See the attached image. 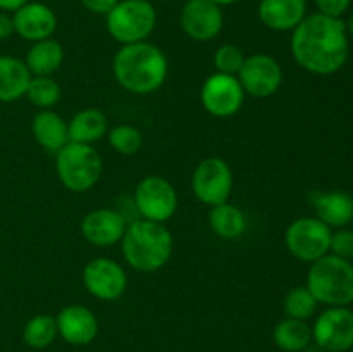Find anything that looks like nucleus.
<instances>
[{
	"label": "nucleus",
	"instance_id": "nucleus-1",
	"mask_svg": "<svg viewBox=\"0 0 353 352\" xmlns=\"http://www.w3.org/2000/svg\"><path fill=\"white\" fill-rule=\"evenodd\" d=\"M292 55L296 64L312 75H334L348 59V35L345 21L316 12L303 17L293 30Z\"/></svg>",
	"mask_w": 353,
	"mask_h": 352
},
{
	"label": "nucleus",
	"instance_id": "nucleus-2",
	"mask_svg": "<svg viewBox=\"0 0 353 352\" xmlns=\"http://www.w3.org/2000/svg\"><path fill=\"white\" fill-rule=\"evenodd\" d=\"M112 72L121 88L137 95H148L164 85L169 62L157 45L138 41L121 45L112 59Z\"/></svg>",
	"mask_w": 353,
	"mask_h": 352
},
{
	"label": "nucleus",
	"instance_id": "nucleus-3",
	"mask_svg": "<svg viewBox=\"0 0 353 352\" xmlns=\"http://www.w3.org/2000/svg\"><path fill=\"white\" fill-rule=\"evenodd\" d=\"M121 248L131 268L140 273H155L171 259L174 238L165 223L137 219L128 224Z\"/></svg>",
	"mask_w": 353,
	"mask_h": 352
},
{
	"label": "nucleus",
	"instance_id": "nucleus-4",
	"mask_svg": "<svg viewBox=\"0 0 353 352\" xmlns=\"http://www.w3.org/2000/svg\"><path fill=\"white\" fill-rule=\"evenodd\" d=\"M307 289L319 304L347 307L353 302V264L333 254L323 255L310 264Z\"/></svg>",
	"mask_w": 353,
	"mask_h": 352
},
{
	"label": "nucleus",
	"instance_id": "nucleus-5",
	"mask_svg": "<svg viewBox=\"0 0 353 352\" xmlns=\"http://www.w3.org/2000/svg\"><path fill=\"white\" fill-rule=\"evenodd\" d=\"M102 157L93 145L69 141L55 154L59 182L74 193L92 190L102 176Z\"/></svg>",
	"mask_w": 353,
	"mask_h": 352
},
{
	"label": "nucleus",
	"instance_id": "nucleus-6",
	"mask_svg": "<svg viewBox=\"0 0 353 352\" xmlns=\"http://www.w3.org/2000/svg\"><path fill=\"white\" fill-rule=\"evenodd\" d=\"M157 24V10L148 0H119L105 16L110 37L121 45L147 41Z\"/></svg>",
	"mask_w": 353,
	"mask_h": 352
},
{
	"label": "nucleus",
	"instance_id": "nucleus-7",
	"mask_svg": "<svg viewBox=\"0 0 353 352\" xmlns=\"http://www.w3.org/2000/svg\"><path fill=\"white\" fill-rule=\"evenodd\" d=\"M134 207L141 219L165 223L178 209V193L169 179L159 175H148L134 188Z\"/></svg>",
	"mask_w": 353,
	"mask_h": 352
},
{
	"label": "nucleus",
	"instance_id": "nucleus-8",
	"mask_svg": "<svg viewBox=\"0 0 353 352\" xmlns=\"http://www.w3.org/2000/svg\"><path fill=\"white\" fill-rule=\"evenodd\" d=\"M331 233V228L317 217H299L286 228L285 244L293 257L312 264L330 254Z\"/></svg>",
	"mask_w": 353,
	"mask_h": 352
},
{
	"label": "nucleus",
	"instance_id": "nucleus-9",
	"mask_svg": "<svg viewBox=\"0 0 353 352\" xmlns=\"http://www.w3.org/2000/svg\"><path fill=\"white\" fill-rule=\"evenodd\" d=\"M196 200L214 207L230 200L233 192V171L223 157H207L199 162L192 176Z\"/></svg>",
	"mask_w": 353,
	"mask_h": 352
},
{
	"label": "nucleus",
	"instance_id": "nucleus-10",
	"mask_svg": "<svg viewBox=\"0 0 353 352\" xmlns=\"http://www.w3.org/2000/svg\"><path fill=\"white\" fill-rule=\"evenodd\" d=\"M200 102L210 116L231 117L243 107L245 90L236 76L214 72L200 88Z\"/></svg>",
	"mask_w": 353,
	"mask_h": 352
},
{
	"label": "nucleus",
	"instance_id": "nucleus-11",
	"mask_svg": "<svg viewBox=\"0 0 353 352\" xmlns=\"http://www.w3.org/2000/svg\"><path fill=\"white\" fill-rule=\"evenodd\" d=\"M236 78L243 86L245 95L254 99H269L281 88L283 68L272 55L254 54L245 57Z\"/></svg>",
	"mask_w": 353,
	"mask_h": 352
},
{
	"label": "nucleus",
	"instance_id": "nucleus-12",
	"mask_svg": "<svg viewBox=\"0 0 353 352\" xmlns=\"http://www.w3.org/2000/svg\"><path fill=\"white\" fill-rule=\"evenodd\" d=\"M86 292L99 300H117L128 286V275L123 266L110 257L92 259L83 269Z\"/></svg>",
	"mask_w": 353,
	"mask_h": 352
},
{
	"label": "nucleus",
	"instance_id": "nucleus-13",
	"mask_svg": "<svg viewBox=\"0 0 353 352\" xmlns=\"http://www.w3.org/2000/svg\"><path fill=\"white\" fill-rule=\"evenodd\" d=\"M312 340L326 352H347L353 347V311L330 307L317 316Z\"/></svg>",
	"mask_w": 353,
	"mask_h": 352
},
{
	"label": "nucleus",
	"instance_id": "nucleus-14",
	"mask_svg": "<svg viewBox=\"0 0 353 352\" xmlns=\"http://www.w3.org/2000/svg\"><path fill=\"white\" fill-rule=\"evenodd\" d=\"M179 24L192 40L210 41L223 31V7L212 0H188L179 14Z\"/></svg>",
	"mask_w": 353,
	"mask_h": 352
},
{
	"label": "nucleus",
	"instance_id": "nucleus-15",
	"mask_svg": "<svg viewBox=\"0 0 353 352\" xmlns=\"http://www.w3.org/2000/svg\"><path fill=\"white\" fill-rule=\"evenodd\" d=\"M126 228L128 223L123 214L109 207L90 211L79 224L83 238L95 247H110L119 244Z\"/></svg>",
	"mask_w": 353,
	"mask_h": 352
},
{
	"label": "nucleus",
	"instance_id": "nucleus-16",
	"mask_svg": "<svg viewBox=\"0 0 353 352\" xmlns=\"http://www.w3.org/2000/svg\"><path fill=\"white\" fill-rule=\"evenodd\" d=\"M55 323L59 337L76 347L92 344L99 335V320L90 307L81 304H69L62 307L55 316Z\"/></svg>",
	"mask_w": 353,
	"mask_h": 352
},
{
	"label": "nucleus",
	"instance_id": "nucleus-17",
	"mask_svg": "<svg viewBox=\"0 0 353 352\" xmlns=\"http://www.w3.org/2000/svg\"><path fill=\"white\" fill-rule=\"evenodd\" d=\"M12 21L14 33L31 43L52 38L57 30V16L47 3L41 2L24 3L16 12H12Z\"/></svg>",
	"mask_w": 353,
	"mask_h": 352
},
{
	"label": "nucleus",
	"instance_id": "nucleus-18",
	"mask_svg": "<svg viewBox=\"0 0 353 352\" xmlns=\"http://www.w3.org/2000/svg\"><path fill=\"white\" fill-rule=\"evenodd\" d=\"M259 19L272 31H293L307 16L305 0H261Z\"/></svg>",
	"mask_w": 353,
	"mask_h": 352
},
{
	"label": "nucleus",
	"instance_id": "nucleus-19",
	"mask_svg": "<svg viewBox=\"0 0 353 352\" xmlns=\"http://www.w3.org/2000/svg\"><path fill=\"white\" fill-rule=\"evenodd\" d=\"M31 133L34 141L47 152L57 154L65 144H69L68 123L59 113L52 109L38 110L31 121Z\"/></svg>",
	"mask_w": 353,
	"mask_h": 352
},
{
	"label": "nucleus",
	"instance_id": "nucleus-20",
	"mask_svg": "<svg viewBox=\"0 0 353 352\" xmlns=\"http://www.w3.org/2000/svg\"><path fill=\"white\" fill-rule=\"evenodd\" d=\"M312 207L317 219L330 228H343L353 221V199L341 190L316 193Z\"/></svg>",
	"mask_w": 353,
	"mask_h": 352
},
{
	"label": "nucleus",
	"instance_id": "nucleus-21",
	"mask_svg": "<svg viewBox=\"0 0 353 352\" xmlns=\"http://www.w3.org/2000/svg\"><path fill=\"white\" fill-rule=\"evenodd\" d=\"M69 141L93 145L102 140L109 131V119L105 113L95 107L78 110L68 123Z\"/></svg>",
	"mask_w": 353,
	"mask_h": 352
},
{
	"label": "nucleus",
	"instance_id": "nucleus-22",
	"mask_svg": "<svg viewBox=\"0 0 353 352\" xmlns=\"http://www.w3.org/2000/svg\"><path fill=\"white\" fill-rule=\"evenodd\" d=\"M31 72L23 59L0 55V102H16L26 95Z\"/></svg>",
	"mask_w": 353,
	"mask_h": 352
},
{
	"label": "nucleus",
	"instance_id": "nucleus-23",
	"mask_svg": "<svg viewBox=\"0 0 353 352\" xmlns=\"http://www.w3.org/2000/svg\"><path fill=\"white\" fill-rule=\"evenodd\" d=\"M64 62V47L54 38L34 41L28 50L24 64L31 76H52Z\"/></svg>",
	"mask_w": 353,
	"mask_h": 352
},
{
	"label": "nucleus",
	"instance_id": "nucleus-24",
	"mask_svg": "<svg viewBox=\"0 0 353 352\" xmlns=\"http://www.w3.org/2000/svg\"><path fill=\"white\" fill-rule=\"evenodd\" d=\"M209 226L223 240H236L247 230V217L240 207L230 202L210 207Z\"/></svg>",
	"mask_w": 353,
	"mask_h": 352
},
{
	"label": "nucleus",
	"instance_id": "nucleus-25",
	"mask_svg": "<svg viewBox=\"0 0 353 352\" xmlns=\"http://www.w3.org/2000/svg\"><path fill=\"white\" fill-rule=\"evenodd\" d=\"M272 340L276 347L285 352H300L312 342V328L307 321L285 317L276 324L272 331Z\"/></svg>",
	"mask_w": 353,
	"mask_h": 352
},
{
	"label": "nucleus",
	"instance_id": "nucleus-26",
	"mask_svg": "<svg viewBox=\"0 0 353 352\" xmlns=\"http://www.w3.org/2000/svg\"><path fill=\"white\" fill-rule=\"evenodd\" d=\"M57 337V323L50 314H37L30 317L23 328V340L31 349L48 347Z\"/></svg>",
	"mask_w": 353,
	"mask_h": 352
},
{
	"label": "nucleus",
	"instance_id": "nucleus-27",
	"mask_svg": "<svg viewBox=\"0 0 353 352\" xmlns=\"http://www.w3.org/2000/svg\"><path fill=\"white\" fill-rule=\"evenodd\" d=\"M61 85L52 76H31L26 88V99L40 110L52 109L61 100Z\"/></svg>",
	"mask_w": 353,
	"mask_h": 352
},
{
	"label": "nucleus",
	"instance_id": "nucleus-28",
	"mask_svg": "<svg viewBox=\"0 0 353 352\" xmlns=\"http://www.w3.org/2000/svg\"><path fill=\"white\" fill-rule=\"evenodd\" d=\"M317 300L305 286H293L283 299V311L286 317L307 321L317 309Z\"/></svg>",
	"mask_w": 353,
	"mask_h": 352
},
{
	"label": "nucleus",
	"instance_id": "nucleus-29",
	"mask_svg": "<svg viewBox=\"0 0 353 352\" xmlns=\"http://www.w3.org/2000/svg\"><path fill=\"white\" fill-rule=\"evenodd\" d=\"M109 144L117 154L121 155H133L143 145V135L133 124H117L107 131Z\"/></svg>",
	"mask_w": 353,
	"mask_h": 352
},
{
	"label": "nucleus",
	"instance_id": "nucleus-30",
	"mask_svg": "<svg viewBox=\"0 0 353 352\" xmlns=\"http://www.w3.org/2000/svg\"><path fill=\"white\" fill-rule=\"evenodd\" d=\"M214 68L216 72H224V75L236 76L245 62V54L238 45L224 43L214 52Z\"/></svg>",
	"mask_w": 353,
	"mask_h": 352
},
{
	"label": "nucleus",
	"instance_id": "nucleus-31",
	"mask_svg": "<svg viewBox=\"0 0 353 352\" xmlns=\"http://www.w3.org/2000/svg\"><path fill=\"white\" fill-rule=\"evenodd\" d=\"M330 252L336 257L353 259V231L350 230H338L331 233Z\"/></svg>",
	"mask_w": 353,
	"mask_h": 352
},
{
	"label": "nucleus",
	"instance_id": "nucleus-32",
	"mask_svg": "<svg viewBox=\"0 0 353 352\" xmlns=\"http://www.w3.org/2000/svg\"><path fill=\"white\" fill-rule=\"evenodd\" d=\"M317 10L324 16L330 17H338L341 19L345 12L350 7V0H316Z\"/></svg>",
	"mask_w": 353,
	"mask_h": 352
},
{
	"label": "nucleus",
	"instance_id": "nucleus-33",
	"mask_svg": "<svg viewBox=\"0 0 353 352\" xmlns=\"http://www.w3.org/2000/svg\"><path fill=\"white\" fill-rule=\"evenodd\" d=\"M117 2H119V0H81V3L90 10V12L103 14V16H107V14L116 7Z\"/></svg>",
	"mask_w": 353,
	"mask_h": 352
},
{
	"label": "nucleus",
	"instance_id": "nucleus-34",
	"mask_svg": "<svg viewBox=\"0 0 353 352\" xmlns=\"http://www.w3.org/2000/svg\"><path fill=\"white\" fill-rule=\"evenodd\" d=\"M14 35V21L9 12L0 10V41L7 40V38Z\"/></svg>",
	"mask_w": 353,
	"mask_h": 352
},
{
	"label": "nucleus",
	"instance_id": "nucleus-35",
	"mask_svg": "<svg viewBox=\"0 0 353 352\" xmlns=\"http://www.w3.org/2000/svg\"><path fill=\"white\" fill-rule=\"evenodd\" d=\"M30 0H0V10H3V12H16L19 7H23Z\"/></svg>",
	"mask_w": 353,
	"mask_h": 352
},
{
	"label": "nucleus",
	"instance_id": "nucleus-36",
	"mask_svg": "<svg viewBox=\"0 0 353 352\" xmlns=\"http://www.w3.org/2000/svg\"><path fill=\"white\" fill-rule=\"evenodd\" d=\"M300 352H326V351H324L323 347H319V345H317L316 342L312 340L309 345H307L305 349H302V351H300Z\"/></svg>",
	"mask_w": 353,
	"mask_h": 352
},
{
	"label": "nucleus",
	"instance_id": "nucleus-37",
	"mask_svg": "<svg viewBox=\"0 0 353 352\" xmlns=\"http://www.w3.org/2000/svg\"><path fill=\"white\" fill-rule=\"evenodd\" d=\"M345 28H347V35H350V37L353 38V14L348 17L347 23H345Z\"/></svg>",
	"mask_w": 353,
	"mask_h": 352
},
{
	"label": "nucleus",
	"instance_id": "nucleus-38",
	"mask_svg": "<svg viewBox=\"0 0 353 352\" xmlns=\"http://www.w3.org/2000/svg\"><path fill=\"white\" fill-rule=\"evenodd\" d=\"M214 3H217L219 7H226V6H233V3H236L238 0H212Z\"/></svg>",
	"mask_w": 353,
	"mask_h": 352
},
{
	"label": "nucleus",
	"instance_id": "nucleus-39",
	"mask_svg": "<svg viewBox=\"0 0 353 352\" xmlns=\"http://www.w3.org/2000/svg\"><path fill=\"white\" fill-rule=\"evenodd\" d=\"M185 2H188V0H185Z\"/></svg>",
	"mask_w": 353,
	"mask_h": 352
}]
</instances>
